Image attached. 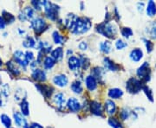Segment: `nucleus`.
<instances>
[{
	"mask_svg": "<svg viewBox=\"0 0 156 128\" xmlns=\"http://www.w3.org/2000/svg\"><path fill=\"white\" fill-rule=\"evenodd\" d=\"M96 30L101 34L103 36H106L108 38H114L117 33L116 27L109 22H102L96 26Z\"/></svg>",
	"mask_w": 156,
	"mask_h": 128,
	"instance_id": "1",
	"label": "nucleus"
},
{
	"mask_svg": "<svg viewBox=\"0 0 156 128\" xmlns=\"http://www.w3.org/2000/svg\"><path fill=\"white\" fill-rule=\"evenodd\" d=\"M91 27V22L87 17H78L75 27L71 30L74 34H83Z\"/></svg>",
	"mask_w": 156,
	"mask_h": 128,
	"instance_id": "2",
	"label": "nucleus"
},
{
	"mask_svg": "<svg viewBox=\"0 0 156 128\" xmlns=\"http://www.w3.org/2000/svg\"><path fill=\"white\" fill-rule=\"evenodd\" d=\"M44 7L45 14L47 17L50 18V20L55 21L58 17L59 6L50 3L49 1H44Z\"/></svg>",
	"mask_w": 156,
	"mask_h": 128,
	"instance_id": "3",
	"label": "nucleus"
},
{
	"mask_svg": "<svg viewBox=\"0 0 156 128\" xmlns=\"http://www.w3.org/2000/svg\"><path fill=\"white\" fill-rule=\"evenodd\" d=\"M126 88L131 94H137L143 88L142 82L135 78H130L127 82Z\"/></svg>",
	"mask_w": 156,
	"mask_h": 128,
	"instance_id": "4",
	"label": "nucleus"
},
{
	"mask_svg": "<svg viewBox=\"0 0 156 128\" xmlns=\"http://www.w3.org/2000/svg\"><path fill=\"white\" fill-rule=\"evenodd\" d=\"M31 27L34 29L36 34H41L47 28V24L44 18L42 17H36L31 21Z\"/></svg>",
	"mask_w": 156,
	"mask_h": 128,
	"instance_id": "5",
	"label": "nucleus"
},
{
	"mask_svg": "<svg viewBox=\"0 0 156 128\" xmlns=\"http://www.w3.org/2000/svg\"><path fill=\"white\" fill-rule=\"evenodd\" d=\"M151 70L148 62H144L137 70V75L144 81H148L150 80Z\"/></svg>",
	"mask_w": 156,
	"mask_h": 128,
	"instance_id": "6",
	"label": "nucleus"
},
{
	"mask_svg": "<svg viewBox=\"0 0 156 128\" xmlns=\"http://www.w3.org/2000/svg\"><path fill=\"white\" fill-rule=\"evenodd\" d=\"M13 58L15 61L18 63L20 66L25 67L28 66L29 61H27L26 59V56H25V53H23V51H20V50H17L14 52L13 54Z\"/></svg>",
	"mask_w": 156,
	"mask_h": 128,
	"instance_id": "7",
	"label": "nucleus"
},
{
	"mask_svg": "<svg viewBox=\"0 0 156 128\" xmlns=\"http://www.w3.org/2000/svg\"><path fill=\"white\" fill-rule=\"evenodd\" d=\"M33 17V9H32L31 7H30V6L25 7V8L19 13V16H18L19 19H20L22 22H25V21H27V20H30V19H31Z\"/></svg>",
	"mask_w": 156,
	"mask_h": 128,
	"instance_id": "8",
	"label": "nucleus"
},
{
	"mask_svg": "<svg viewBox=\"0 0 156 128\" xmlns=\"http://www.w3.org/2000/svg\"><path fill=\"white\" fill-rule=\"evenodd\" d=\"M36 88L38 89L39 92L47 99L51 97L53 90H54L50 86H47V85H44H44L43 84H36Z\"/></svg>",
	"mask_w": 156,
	"mask_h": 128,
	"instance_id": "9",
	"label": "nucleus"
},
{
	"mask_svg": "<svg viewBox=\"0 0 156 128\" xmlns=\"http://www.w3.org/2000/svg\"><path fill=\"white\" fill-rule=\"evenodd\" d=\"M90 111L93 114L97 115V116H101L103 113V110H102V106L101 105L100 102L98 101H91L90 102Z\"/></svg>",
	"mask_w": 156,
	"mask_h": 128,
	"instance_id": "10",
	"label": "nucleus"
},
{
	"mask_svg": "<svg viewBox=\"0 0 156 128\" xmlns=\"http://www.w3.org/2000/svg\"><path fill=\"white\" fill-rule=\"evenodd\" d=\"M67 106L70 111L74 112H76L81 109V105H80L77 99L73 98V97L69 99L67 102Z\"/></svg>",
	"mask_w": 156,
	"mask_h": 128,
	"instance_id": "11",
	"label": "nucleus"
},
{
	"mask_svg": "<svg viewBox=\"0 0 156 128\" xmlns=\"http://www.w3.org/2000/svg\"><path fill=\"white\" fill-rule=\"evenodd\" d=\"M13 118H14V121L16 123L17 126H27V121L24 119V117L23 116V114L19 112H15L13 113Z\"/></svg>",
	"mask_w": 156,
	"mask_h": 128,
	"instance_id": "12",
	"label": "nucleus"
},
{
	"mask_svg": "<svg viewBox=\"0 0 156 128\" xmlns=\"http://www.w3.org/2000/svg\"><path fill=\"white\" fill-rule=\"evenodd\" d=\"M85 83L86 87L89 91H94L97 88V81L93 75H89L85 79Z\"/></svg>",
	"mask_w": 156,
	"mask_h": 128,
	"instance_id": "13",
	"label": "nucleus"
},
{
	"mask_svg": "<svg viewBox=\"0 0 156 128\" xmlns=\"http://www.w3.org/2000/svg\"><path fill=\"white\" fill-rule=\"evenodd\" d=\"M68 65H69V69H71V70L78 69L79 67H81L80 59L77 58V57H76V56H70L69 58V61H68Z\"/></svg>",
	"mask_w": 156,
	"mask_h": 128,
	"instance_id": "14",
	"label": "nucleus"
},
{
	"mask_svg": "<svg viewBox=\"0 0 156 128\" xmlns=\"http://www.w3.org/2000/svg\"><path fill=\"white\" fill-rule=\"evenodd\" d=\"M53 82L56 84V86L58 87H61L63 88L65 87L68 84V78L66 75L64 74H59V75H56L53 79Z\"/></svg>",
	"mask_w": 156,
	"mask_h": 128,
	"instance_id": "15",
	"label": "nucleus"
},
{
	"mask_svg": "<svg viewBox=\"0 0 156 128\" xmlns=\"http://www.w3.org/2000/svg\"><path fill=\"white\" fill-rule=\"evenodd\" d=\"M32 78L35 81H46V74L44 70H41V69H35L32 73Z\"/></svg>",
	"mask_w": 156,
	"mask_h": 128,
	"instance_id": "16",
	"label": "nucleus"
},
{
	"mask_svg": "<svg viewBox=\"0 0 156 128\" xmlns=\"http://www.w3.org/2000/svg\"><path fill=\"white\" fill-rule=\"evenodd\" d=\"M103 62H104V66L105 68L108 70H110V71H117L119 69V66L117 65L116 63H115L114 61L110 60L109 58L105 57L103 59Z\"/></svg>",
	"mask_w": 156,
	"mask_h": 128,
	"instance_id": "17",
	"label": "nucleus"
},
{
	"mask_svg": "<svg viewBox=\"0 0 156 128\" xmlns=\"http://www.w3.org/2000/svg\"><path fill=\"white\" fill-rule=\"evenodd\" d=\"M77 18L78 17L74 14H69L68 17H66V19H65V24H66L67 28L69 29L70 30H72L73 28L75 27V24L76 22Z\"/></svg>",
	"mask_w": 156,
	"mask_h": 128,
	"instance_id": "18",
	"label": "nucleus"
},
{
	"mask_svg": "<svg viewBox=\"0 0 156 128\" xmlns=\"http://www.w3.org/2000/svg\"><path fill=\"white\" fill-rule=\"evenodd\" d=\"M143 57V52L140 49H134L130 52V59L134 61H139Z\"/></svg>",
	"mask_w": 156,
	"mask_h": 128,
	"instance_id": "19",
	"label": "nucleus"
},
{
	"mask_svg": "<svg viewBox=\"0 0 156 128\" xmlns=\"http://www.w3.org/2000/svg\"><path fill=\"white\" fill-rule=\"evenodd\" d=\"M105 110H106L107 113H108L109 115L114 114L115 111H116V105L113 100H108L105 102Z\"/></svg>",
	"mask_w": 156,
	"mask_h": 128,
	"instance_id": "20",
	"label": "nucleus"
},
{
	"mask_svg": "<svg viewBox=\"0 0 156 128\" xmlns=\"http://www.w3.org/2000/svg\"><path fill=\"white\" fill-rule=\"evenodd\" d=\"M54 102H55V104H56V106H58V107H60V108L62 107V106H64L65 102H66L64 95L62 94V93L56 94V95L54 96Z\"/></svg>",
	"mask_w": 156,
	"mask_h": 128,
	"instance_id": "21",
	"label": "nucleus"
},
{
	"mask_svg": "<svg viewBox=\"0 0 156 128\" xmlns=\"http://www.w3.org/2000/svg\"><path fill=\"white\" fill-rule=\"evenodd\" d=\"M92 73H93V76L95 77V80H99V81H101L104 78V75H105V70L100 67H94Z\"/></svg>",
	"mask_w": 156,
	"mask_h": 128,
	"instance_id": "22",
	"label": "nucleus"
},
{
	"mask_svg": "<svg viewBox=\"0 0 156 128\" xmlns=\"http://www.w3.org/2000/svg\"><path fill=\"white\" fill-rule=\"evenodd\" d=\"M123 95V91L120 88H111L108 91V96L112 99H119Z\"/></svg>",
	"mask_w": 156,
	"mask_h": 128,
	"instance_id": "23",
	"label": "nucleus"
},
{
	"mask_svg": "<svg viewBox=\"0 0 156 128\" xmlns=\"http://www.w3.org/2000/svg\"><path fill=\"white\" fill-rule=\"evenodd\" d=\"M147 14L149 17H154L156 15V5L154 2L149 1L147 7Z\"/></svg>",
	"mask_w": 156,
	"mask_h": 128,
	"instance_id": "24",
	"label": "nucleus"
},
{
	"mask_svg": "<svg viewBox=\"0 0 156 128\" xmlns=\"http://www.w3.org/2000/svg\"><path fill=\"white\" fill-rule=\"evenodd\" d=\"M51 56H52V57L56 61H60V60H62V57H63V50H62V48L59 47V48L55 49V50L52 51Z\"/></svg>",
	"mask_w": 156,
	"mask_h": 128,
	"instance_id": "25",
	"label": "nucleus"
},
{
	"mask_svg": "<svg viewBox=\"0 0 156 128\" xmlns=\"http://www.w3.org/2000/svg\"><path fill=\"white\" fill-rule=\"evenodd\" d=\"M112 48V43L109 41H104V42H101L100 43V50L101 52L108 54L111 51Z\"/></svg>",
	"mask_w": 156,
	"mask_h": 128,
	"instance_id": "26",
	"label": "nucleus"
},
{
	"mask_svg": "<svg viewBox=\"0 0 156 128\" xmlns=\"http://www.w3.org/2000/svg\"><path fill=\"white\" fill-rule=\"evenodd\" d=\"M7 67H8V69H9V71L13 74V75H19L20 74V71H19V69H18V67L16 66V64L13 62V61H8L7 62Z\"/></svg>",
	"mask_w": 156,
	"mask_h": 128,
	"instance_id": "27",
	"label": "nucleus"
},
{
	"mask_svg": "<svg viewBox=\"0 0 156 128\" xmlns=\"http://www.w3.org/2000/svg\"><path fill=\"white\" fill-rule=\"evenodd\" d=\"M2 17L4 18L5 22L6 23H9V24H11V23H12L15 21V17L11 13L6 11H3V12H2Z\"/></svg>",
	"mask_w": 156,
	"mask_h": 128,
	"instance_id": "28",
	"label": "nucleus"
},
{
	"mask_svg": "<svg viewBox=\"0 0 156 128\" xmlns=\"http://www.w3.org/2000/svg\"><path fill=\"white\" fill-rule=\"evenodd\" d=\"M20 109H21V112L23 115L28 116L30 114V107H29V102L27 100H22V102L20 104Z\"/></svg>",
	"mask_w": 156,
	"mask_h": 128,
	"instance_id": "29",
	"label": "nucleus"
},
{
	"mask_svg": "<svg viewBox=\"0 0 156 128\" xmlns=\"http://www.w3.org/2000/svg\"><path fill=\"white\" fill-rule=\"evenodd\" d=\"M56 64V60L52 57V56H47L45 58L44 62V65L46 69H50L54 67V65Z\"/></svg>",
	"mask_w": 156,
	"mask_h": 128,
	"instance_id": "30",
	"label": "nucleus"
},
{
	"mask_svg": "<svg viewBox=\"0 0 156 128\" xmlns=\"http://www.w3.org/2000/svg\"><path fill=\"white\" fill-rule=\"evenodd\" d=\"M71 89L74 93L76 94H81L83 91V86L79 81H75L71 84Z\"/></svg>",
	"mask_w": 156,
	"mask_h": 128,
	"instance_id": "31",
	"label": "nucleus"
},
{
	"mask_svg": "<svg viewBox=\"0 0 156 128\" xmlns=\"http://www.w3.org/2000/svg\"><path fill=\"white\" fill-rule=\"evenodd\" d=\"M0 120L2 124L4 125V126L6 128H11V119L7 114H2L0 116Z\"/></svg>",
	"mask_w": 156,
	"mask_h": 128,
	"instance_id": "32",
	"label": "nucleus"
},
{
	"mask_svg": "<svg viewBox=\"0 0 156 128\" xmlns=\"http://www.w3.org/2000/svg\"><path fill=\"white\" fill-rule=\"evenodd\" d=\"M23 47L28 48V49L29 48H34L36 45V41L31 36H27L26 39L23 42Z\"/></svg>",
	"mask_w": 156,
	"mask_h": 128,
	"instance_id": "33",
	"label": "nucleus"
},
{
	"mask_svg": "<svg viewBox=\"0 0 156 128\" xmlns=\"http://www.w3.org/2000/svg\"><path fill=\"white\" fill-rule=\"evenodd\" d=\"M52 36H53V40H54L55 43L56 44H61L64 41V37L62 36L59 32H57V31H54L52 34Z\"/></svg>",
	"mask_w": 156,
	"mask_h": 128,
	"instance_id": "34",
	"label": "nucleus"
},
{
	"mask_svg": "<svg viewBox=\"0 0 156 128\" xmlns=\"http://www.w3.org/2000/svg\"><path fill=\"white\" fill-rule=\"evenodd\" d=\"M108 124L109 126L113 128H123L122 124L120 123V121L116 119L115 118H110L108 119Z\"/></svg>",
	"mask_w": 156,
	"mask_h": 128,
	"instance_id": "35",
	"label": "nucleus"
},
{
	"mask_svg": "<svg viewBox=\"0 0 156 128\" xmlns=\"http://www.w3.org/2000/svg\"><path fill=\"white\" fill-rule=\"evenodd\" d=\"M148 33H149L152 38L156 39V21L150 25V27L148 29Z\"/></svg>",
	"mask_w": 156,
	"mask_h": 128,
	"instance_id": "36",
	"label": "nucleus"
},
{
	"mask_svg": "<svg viewBox=\"0 0 156 128\" xmlns=\"http://www.w3.org/2000/svg\"><path fill=\"white\" fill-rule=\"evenodd\" d=\"M1 94L5 97H8L10 95V87L6 83L3 84L1 86Z\"/></svg>",
	"mask_w": 156,
	"mask_h": 128,
	"instance_id": "37",
	"label": "nucleus"
},
{
	"mask_svg": "<svg viewBox=\"0 0 156 128\" xmlns=\"http://www.w3.org/2000/svg\"><path fill=\"white\" fill-rule=\"evenodd\" d=\"M122 35L124 37H126V38H129L133 35V31H132V29L130 28L125 27V28L122 29Z\"/></svg>",
	"mask_w": 156,
	"mask_h": 128,
	"instance_id": "38",
	"label": "nucleus"
},
{
	"mask_svg": "<svg viewBox=\"0 0 156 128\" xmlns=\"http://www.w3.org/2000/svg\"><path fill=\"white\" fill-rule=\"evenodd\" d=\"M142 90L144 91V93H145V95H147V97L149 99L150 101H154V99H153V93H152V91H151V89L148 88V87H143V88Z\"/></svg>",
	"mask_w": 156,
	"mask_h": 128,
	"instance_id": "39",
	"label": "nucleus"
},
{
	"mask_svg": "<svg viewBox=\"0 0 156 128\" xmlns=\"http://www.w3.org/2000/svg\"><path fill=\"white\" fill-rule=\"evenodd\" d=\"M80 61H81V66L85 68V69H87L89 66V61L88 58H86V57H84L83 56H82L81 57V59H80Z\"/></svg>",
	"mask_w": 156,
	"mask_h": 128,
	"instance_id": "40",
	"label": "nucleus"
},
{
	"mask_svg": "<svg viewBox=\"0 0 156 128\" xmlns=\"http://www.w3.org/2000/svg\"><path fill=\"white\" fill-rule=\"evenodd\" d=\"M115 46H116V49L117 50H122V49H124V48H126L127 46H128V44L123 41V40L122 39H118L117 40L116 43H115Z\"/></svg>",
	"mask_w": 156,
	"mask_h": 128,
	"instance_id": "41",
	"label": "nucleus"
},
{
	"mask_svg": "<svg viewBox=\"0 0 156 128\" xmlns=\"http://www.w3.org/2000/svg\"><path fill=\"white\" fill-rule=\"evenodd\" d=\"M31 5L35 7L36 10H41V8L44 6V1H36V0H33L31 1Z\"/></svg>",
	"mask_w": 156,
	"mask_h": 128,
	"instance_id": "42",
	"label": "nucleus"
},
{
	"mask_svg": "<svg viewBox=\"0 0 156 128\" xmlns=\"http://www.w3.org/2000/svg\"><path fill=\"white\" fill-rule=\"evenodd\" d=\"M143 42L145 43L146 48H147V52H148V53L152 52L153 48H154V44H153V43H152L151 41H149V40H147V39H143Z\"/></svg>",
	"mask_w": 156,
	"mask_h": 128,
	"instance_id": "43",
	"label": "nucleus"
},
{
	"mask_svg": "<svg viewBox=\"0 0 156 128\" xmlns=\"http://www.w3.org/2000/svg\"><path fill=\"white\" fill-rule=\"evenodd\" d=\"M25 56H26V59H27V61H28L29 62H30V61H33L34 54L31 52V51H30V50L26 51V52H25Z\"/></svg>",
	"mask_w": 156,
	"mask_h": 128,
	"instance_id": "44",
	"label": "nucleus"
},
{
	"mask_svg": "<svg viewBox=\"0 0 156 128\" xmlns=\"http://www.w3.org/2000/svg\"><path fill=\"white\" fill-rule=\"evenodd\" d=\"M129 116V112L127 110V109H123L122 112H121V117L122 119L123 120H125V119H127Z\"/></svg>",
	"mask_w": 156,
	"mask_h": 128,
	"instance_id": "45",
	"label": "nucleus"
},
{
	"mask_svg": "<svg viewBox=\"0 0 156 128\" xmlns=\"http://www.w3.org/2000/svg\"><path fill=\"white\" fill-rule=\"evenodd\" d=\"M6 22H5L4 18L2 17V16H0V29H4L5 28Z\"/></svg>",
	"mask_w": 156,
	"mask_h": 128,
	"instance_id": "46",
	"label": "nucleus"
},
{
	"mask_svg": "<svg viewBox=\"0 0 156 128\" xmlns=\"http://www.w3.org/2000/svg\"><path fill=\"white\" fill-rule=\"evenodd\" d=\"M79 48L82 50H87V48H88V45H87V43H86L85 42H82V43L79 44Z\"/></svg>",
	"mask_w": 156,
	"mask_h": 128,
	"instance_id": "47",
	"label": "nucleus"
},
{
	"mask_svg": "<svg viewBox=\"0 0 156 128\" xmlns=\"http://www.w3.org/2000/svg\"><path fill=\"white\" fill-rule=\"evenodd\" d=\"M30 128H44L40 124L38 123H36V122H33L31 123V125H30Z\"/></svg>",
	"mask_w": 156,
	"mask_h": 128,
	"instance_id": "48",
	"label": "nucleus"
},
{
	"mask_svg": "<svg viewBox=\"0 0 156 128\" xmlns=\"http://www.w3.org/2000/svg\"><path fill=\"white\" fill-rule=\"evenodd\" d=\"M144 3H138V5H137V6H138V10H139V11H143V9H144Z\"/></svg>",
	"mask_w": 156,
	"mask_h": 128,
	"instance_id": "49",
	"label": "nucleus"
},
{
	"mask_svg": "<svg viewBox=\"0 0 156 128\" xmlns=\"http://www.w3.org/2000/svg\"><path fill=\"white\" fill-rule=\"evenodd\" d=\"M3 96H4V95L0 93V107L2 106H4V101H3V98H2Z\"/></svg>",
	"mask_w": 156,
	"mask_h": 128,
	"instance_id": "50",
	"label": "nucleus"
},
{
	"mask_svg": "<svg viewBox=\"0 0 156 128\" xmlns=\"http://www.w3.org/2000/svg\"><path fill=\"white\" fill-rule=\"evenodd\" d=\"M23 128H30V126H29L28 125H27V126H23Z\"/></svg>",
	"mask_w": 156,
	"mask_h": 128,
	"instance_id": "51",
	"label": "nucleus"
},
{
	"mask_svg": "<svg viewBox=\"0 0 156 128\" xmlns=\"http://www.w3.org/2000/svg\"><path fill=\"white\" fill-rule=\"evenodd\" d=\"M2 64H3V63H2V61H1V59H0V67L2 66Z\"/></svg>",
	"mask_w": 156,
	"mask_h": 128,
	"instance_id": "52",
	"label": "nucleus"
},
{
	"mask_svg": "<svg viewBox=\"0 0 156 128\" xmlns=\"http://www.w3.org/2000/svg\"><path fill=\"white\" fill-rule=\"evenodd\" d=\"M11 128H12V127H11Z\"/></svg>",
	"mask_w": 156,
	"mask_h": 128,
	"instance_id": "53",
	"label": "nucleus"
}]
</instances>
